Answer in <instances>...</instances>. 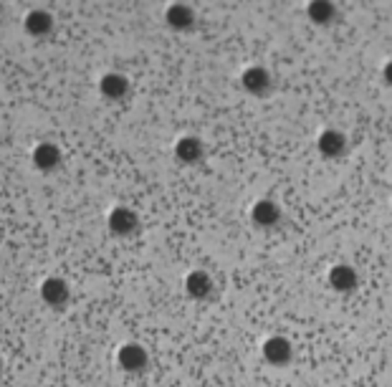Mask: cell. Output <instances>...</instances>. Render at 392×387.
Here are the masks:
<instances>
[{
    "label": "cell",
    "instance_id": "1",
    "mask_svg": "<svg viewBox=\"0 0 392 387\" xmlns=\"http://www.w3.org/2000/svg\"><path fill=\"white\" fill-rule=\"evenodd\" d=\"M241 81H243V89L248 94H256V97H266L271 91V73L266 71V69H259V66L248 69Z\"/></svg>",
    "mask_w": 392,
    "mask_h": 387
},
{
    "label": "cell",
    "instance_id": "2",
    "mask_svg": "<svg viewBox=\"0 0 392 387\" xmlns=\"http://www.w3.org/2000/svg\"><path fill=\"white\" fill-rule=\"evenodd\" d=\"M263 357L268 359L271 364H276V367H284V364H289L291 359V345L289 339L284 337H271L268 342L263 345Z\"/></svg>",
    "mask_w": 392,
    "mask_h": 387
},
{
    "label": "cell",
    "instance_id": "3",
    "mask_svg": "<svg viewBox=\"0 0 392 387\" xmlns=\"http://www.w3.org/2000/svg\"><path fill=\"white\" fill-rule=\"evenodd\" d=\"M137 215H134L129 208H114L112 215H109V228L114 230L117 236H132L137 230Z\"/></svg>",
    "mask_w": 392,
    "mask_h": 387
},
{
    "label": "cell",
    "instance_id": "4",
    "mask_svg": "<svg viewBox=\"0 0 392 387\" xmlns=\"http://www.w3.org/2000/svg\"><path fill=\"white\" fill-rule=\"evenodd\" d=\"M117 357H119V364L127 372H142L147 367V352L139 345H124Z\"/></svg>",
    "mask_w": 392,
    "mask_h": 387
},
{
    "label": "cell",
    "instance_id": "5",
    "mask_svg": "<svg viewBox=\"0 0 392 387\" xmlns=\"http://www.w3.org/2000/svg\"><path fill=\"white\" fill-rule=\"evenodd\" d=\"M41 297L46 304L51 306H64L69 302V286L64 278H49V281H43L41 286Z\"/></svg>",
    "mask_w": 392,
    "mask_h": 387
},
{
    "label": "cell",
    "instance_id": "6",
    "mask_svg": "<svg viewBox=\"0 0 392 387\" xmlns=\"http://www.w3.org/2000/svg\"><path fill=\"white\" fill-rule=\"evenodd\" d=\"M344 150H347V139L337 129H326L319 137V152L324 157H339V155H344Z\"/></svg>",
    "mask_w": 392,
    "mask_h": 387
},
{
    "label": "cell",
    "instance_id": "7",
    "mask_svg": "<svg viewBox=\"0 0 392 387\" xmlns=\"http://www.w3.org/2000/svg\"><path fill=\"white\" fill-rule=\"evenodd\" d=\"M54 28V16L49 11H30L25 16V30L30 36H49Z\"/></svg>",
    "mask_w": 392,
    "mask_h": 387
},
{
    "label": "cell",
    "instance_id": "8",
    "mask_svg": "<svg viewBox=\"0 0 392 387\" xmlns=\"http://www.w3.org/2000/svg\"><path fill=\"white\" fill-rule=\"evenodd\" d=\"M281 220V210H278L276 203L271 200H261L254 206V223L261 228H273V225Z\"/></svg>",
    "mask_w": 392,
    "mask_h": 387
},
{
    "label": "cell",
    "instance_id": "9",
    "mask_svg": "<svg viewBox=\"0 0 392 387\" xmlns=\"http://www.w3.org/2000/svg\"><path fill=\"white\" fill-rule=\"evenodd\" d=\"M185 289L193 299H208L213 294V278L206 271H193L187 276Z\"/></svg>",
    "mask_w": 392,
    "mask_h": 387
},
{
    "label": "cell",
    "instance_id": "10",
    "mask_svg": "<svg viewBox=\"0 0 392 387\" xmlns=\"http://www.w3.org/2000/svg\"><path fill=\"white\" fill-rule=\"evenodd\" d=\"M167 23L175 30H190L195 25V13L187 6H172L167 11Z\"/></svg>",
    "mask_w": 392,
    "mask_h": 387
},
{
    "label": "cell",
    "instance_id": "11",
    "mask_svg": "<svg viewBox=\"0 0 392 387\" xmlns=\"http://www.w3.org/2000/svg\"><path fill=\"white\" fill-rule=\"evenodd\" d=\"M127 91H129V84H127V79H124L121 73H107V76L102 79V94L107 99L127 97Z\"/></svg>",
    "mask_w": 392,
    "mask_h": 387
},
{
    "label": "cell",
    "instance_id": "12",
    "mask_svg": "<svg viewBox=\"0 0 392 387\" xmlns=\"http://www.w3.org/2000/svg\"><path fill=\"white\" fill-rule=\"evenodd\" d=\"M33 162H36V167L43 169V172H49V169H54L56 165L61 162L59 147H54V145H38L36 152H33Z\"/></svg>",
    "mask_w": 392,
    "mask_h": 387
},
{
    "label": "cell",
    "instance_id": "13",
    "mask_svg": "<svg viewBox=\"0 0 392 387\" xmlns=\"http://www.w3.org/2000/svg\"><path fill=\"white\" fill-rule=\"evenodd\" d=\"M175 155H177V160H182V162L193 165L203 157V145H200L195 137H182L175 147Z\"/></svg>",
    "mask_w": 392,
    "mask_h": 387
},
{
    "label": "cell",
    "instance_id": "14",
    "mask_svg": "<svg viewBox=\"0 0 392 387\" xmlns=\"http://www.w3.org/2000/svg\"><path fill=\"white\" fill-rule=\"evenodd\" d=\"M329 281L337 291H352L357 286V273L350 266H334L329 273Z\"/></svg>",
    "mask_w": 392,
    "mask_h": 387
},
{
    "label": "cell",
    "instance_id": "15",
    "mask_svg": "<svg viewBox=\"0 0 392 387\" xmlns=\"http://www.w3.org/2000/svg\"><path fill=\"white\" fill-rule=\"evenodd\" d=\"M309 18L319 25L332 23V20L337 18V6H334V3H326V0H316V3L309 6Z\"/></svg>",
    "mask_w": 392,
    "mask_h": 387
}]
</instances>
